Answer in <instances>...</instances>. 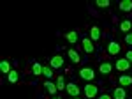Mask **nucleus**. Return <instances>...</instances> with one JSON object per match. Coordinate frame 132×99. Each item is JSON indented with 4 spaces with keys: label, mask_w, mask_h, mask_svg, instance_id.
I'll list each match as a JSON object with an SVG mask.
<instances>
[{
    "label": "nucleus",
    "mask_w": 132,
    "mask_h": 99,
    "mask_svg": "<svg viewBox=\"0 0 132 99\" xmlns=\"http://www.w3.org/2000/svg\"><path fill=\"white\" fill-rule=\"evenodd\" d=\"M97 94H99V87L88 81V85H85V96H86L88 99H93Z\"/></svg>",
    "instance_id": "obj_1"
},
{
    "label": "nucleus",
    "mask_w": 132,
    "mask_h": 99,
    "mask_svg": "<svg viewBox=\"0 0 132 99\" xmlns=\"http://www.w3.org/2000/svg\"><path fill=\"white\" fill-rule=\"evenodd\" d=\"M79 76H81L83 80H86V81H93V80H95V71L92 69V67H83V69L79 71Z\"/></svg>",
    "instance_id": "obj_2"
},
{
    "label": "nucleus",
    "mask_w": 132,
    "mask_h": 99,
    "mask_svg": "<svg viewBox=\"0 0 132 99\" xmlns=\"http://www.w3.org/2000/svg\"><path fill=\"white\" fill-rule=\"evenodd\" d=\"M65 90H67V94L71 96V97H79V87L76 85V83H67V87H65Z\"/></svg>",
    "instance_id": "obj_3"
},
{
    "label": "nucleus",
    "mask_w": 132,
    "mask_h": 99,
    "mask_svg": "<svg viewBox=\"0 0 132 99\" xmlns=\"http://www.w3.org/2000/svg\"><path fill=\"white\" fill-rule=\"evenodd\" d=\"M114 67L118 71H129V67H130V62L127 59H118L116 60V64H114Z\"/></svg>",
    "instance_id": "obj_4"
},
{
    "label": "nucleus",
    "mask_w": 132,
    "mask_h": 99,
    "mask_svg": "<svg viewBox=\"0 0 132 99\" xmlns=\"http://www.w3.org/2000/svg\"><path fill=\"white\" fill-rule=\"evenodd\" d=\"M81 44H83V48H85V51H86L88 55H92V53L95 51V46H93V43H92V39H90V37H85Z\"/></svg>",
    "instance_id": "obj_5"
},
{
    "label": "nucleus",
    "mask_w": 132,
    "mask_h": 99,
    "mask_svg": "<svg viewBox=\"0 0 132 99\" xmlns=\"http://www.w3.org/2000/svg\"><path fill=\"white\" fill-rule=\"evenodd\" d=\"M51 67L53 69H60L62 66H63V57L62 55H55V57H51Z\"/></svg>",
    "instance_id": "obj_6"
},
{
    "label": "nucleus",
    "mask_w": 132,
    "mask_h": 99,
    "mask_svg": "<svg viewBox=\"0 0 132 99\" xmlns=\"http://www.w3.org/2000/svg\"><path fill=\"white\" fill-rule=\"evenodd\" d=\"M108 51H109V55H118V53L122 51V48H120V44H118V43H114V41H113V43L108 44Z\"/></svg>",
    "instance_id": "obj_7"
},
{
    "label": "nucleus",
    "mask_w": 132,
    "mask_h": 99,
    "mask_svg": "<svg viewBox=\"0 0 132 99\" xmlns=\"http://www.w3.org/2000/svg\"><path fill=\"white\" fill-rule=\"evenodd\" d=\"M113 97H114V99H125V97H127V92H125L123 87H116L114 92H113Z\"/></svg>",
    "instance_id": "obj_8"
},
{
    "label": "nucleus",
    "mask_w": 132,
    "mask_h": 99,
    "mask_svg": "<svg viewBox=\"0 0 132 99\" xmlns=\"http://www.w3.org/2000/svg\"><path fill=\"white\" fill-rule=\"evenodd\" d=\"M67 55L71 57V60L74 62V64H79V60H81V57H79V53H78L76 50H72V48H71L69 51H67Z\"/></svg>",
    "instance_id": "obj_9"
},
{
    "label": "nucleus",
    "mask_w": 132,
    "mask_h": 99,
    "mask_svg": "<svg viewBox=\"0 0 132 99\" xmlns=\"http://www.w3.org/2000/svg\"><path fill=\"white\" fill-rule=\"evenodd\" d=\"M122 11H125V12H130L132 11V0H123V2H120V5H118Z\"/></svg>",
    "instance_id": "obj_10"
},
{
    "label": "nucleus",
    "mask_w": 132,
    "mask_h": 99,
    "mask_svg": "<svg viewBox=\"0 0 132 99\" xmlns=\"http://www.w3.org/2000/svg\"><path fill=\"white\" fill-rule=\"evenodd\" d=\"M90 37H92V41L101 39V30H99V27H92L90 29Z\"/></svg>",
    "instance_id": "obj_11"
},
{
    "label": "nucleus",
    "mask_w": 132,
    "mask_h": 99,
    "mask_svg": "<svg viewBox=\"0 0 132 99\" xmlns=\"http://www.w3.org/2000/svg\"><path fill=\"white\" fill-rule=\"evenodd\" d=\"M111 69H113V66L109 64V62H102L101 67H99V71H101L102 74H109V73H111Z\"/></svg>",
    "instance_id": "obj_12"
},
{
    "label": "nucleus",
    "mask_w": 132,
    "mask_h": 99,
    "mask_svg": "<svg viewBox=\"0 0 132 99\" xmlns=\"http://www.w3.org/2000/svg\"><path fill=\"white\" fill-rule=\"evenodd\" d=\"M44 87H46V90H48V94H55L56 92V83H53V81H50V80H46V83H44Z\"/></svg>",
    "instance_id": "obj_13"
},
{
    "label": "nucleus",
    "mask_w": 132,
    "mask_h": 99,
    "mask_svg": "<svg viewBox=\"0 0 132 99\" xmlns=\"http://www.w3.org/2000/svg\"><path fill=\"white\" fill-rule=\"evenodd\" d=\"M118 83H120V85H132V76H129V74H122V76L118 78Z\"/></svg>",
    "instance_id": "obj_14"
},
{
    "label": "nucleus",
    "mask_w": 132,
    "mask_h": 99,
    "mask_svg": "<svg viewBox=\"0 0 132 99\" xmlns=\"http://www.w3.org/2000/svg\"><path fill=\"white\" fill-rule=\"evenodd\" d=\"M0 71H2L4 74H5V73L9 74L11 73V64L7 62V60H2V62H0Z\"/></svg>",
    "instance_id": "obj_15"
},
{
    "label": "nucleus",
    "mask_w": 132,
    "mask_h": 99,
    "mask_svg": "<svg viewBox=\"0 0 132 99\" xmlns=\"http://www.w3.org/2000/svg\"><path fill=\"white\" fill-rule=\"evenodd\" d=\"M65 39L69 41V43H78V32H74V30L72 32H67L65 34Z\"/></svg>",
    "instance_id": "obj_16"
},
{
    "label": "nucleus",
    "mask_w": 132,
    "mask_h": 99,
    "mask_svg": "<svg viewBox=\"0 0 132 99\" xmlns=\"http://www.w3.org/2000/svg\"><path fill=\"white\" fill-rule=\"evenodd\" d=\"M32 73H34L35 76H39V74H42V66L39 64V62H34V66H32Z\"/></svg>",
    "instance_id": "obj_17"
},
{
    "label": "nucleus",
    "mask_w": 132,
    "mask_h": 99,
    "mask_svg": "<svg viewBox=\"0 0 132 99\" xmlns=\"http://www.w3.org/2000/svg\"><path fill=\"white\" fill-rule=\"evenodd\" d=\"M130 29H132V23L129 20H123L122 23H120V30H122V32H129Z\"/></svg>",
    "instance_id": "obj_18"
},
{
    "label": "nucleus",
    "mask_w": 132,
    "mask_h": 99,
    "mask_svg": "<svg viewBox=\"0 0 132 99\" xmlns=\"http://www.w3.org/2000/svg\"><path fill=\"white\" fill-rule=\"evenodd\" d=\"M65 87H67L65 78H63V76H58V78H56V89H58V90H63Z\"/></svg>",
    "instance_id": "obj_19"
},
{
    "label": "nucleus",
    "mask_w": 132,
    "mask_h": 99,
    "mask_svg": "<svg viewBox=\"0 0 132 99\" xmlns=\"http://www.w3.org/2000/svg\"><path fill=\"white\" fill-rule=\"evenodd\" d=\"M42 74L46 76V78L50 80L53 76V67H48V66H42Z\"/></svg>",
    "instance_id": "obj_20"
},
{
    "label": "nucleus",
    "mask_w": 132,
    "mask_h": 99,
    "mask_svg": "<svg viewBox=\"0 0 132 99\" xmlns=\"http://www.w3.org/2000/svg\"><path fill=\"white\" fill-rule=\"evenodd\" d=\"M7 80H9L11 83H16V81H18V73H16V71H11L9 74H7Z\"/></svg>",
    "instance_id": "obj_21"
},
{
    "label": "nucleus",
    "mask_w": 132,
    "mask_h": 99,
    "mask_svg": "<svg viewBox=\"0 0 132 99\" xmlns=\"http://www.w3.org/2000/svg\"><path fill=\"white\" fill-rule=\"evenodd\" d=\"M111 2L109 0H97V7H109Z\"/></svg>",
    "instance_id": "obj_22"
},
{
    "label": "nucleus",
    "mask_w": 132,
    "mask_h": 99,
    "mask_svg": "<svg viewBox=\"0 0 132 99\" xmlns=\"http://www.w3.org/2000/svg\"><path fill=\"white\" fill-rule=\"evenodd\" d=\"M125 43H127V44H132V34H127V36H125Z\"/></svg>",
    "instance_id": "obj_23"
},
{
    "label": "nucleus",
    "mask_w": 132,
    "mask_h": 99,
    "mask_svg": "<svg viewBox=\"0 0 132 99\" xmlns=\"http://www.w3.org/2000/svg\"><path fill=\"white\" fill-rule=\"evenodd\" d=\"M99 99H113V97L109 96V94H101V96H99Z\"/></svg>",
    "instance_id": "obj_24"
},
{
    "label": "nucleus",
    "mask_w": 132,
    "mask_h": 99,
    "mask_svg": "<svg viewBox=\"0 0 132 99\" xmlns=\"http://www.w3.org/2000/svg\"><path fill=\"white\" fill-rule=\"evenodd\" d=\"M125 59L129 60V62H132V51H127V55H125Z\"/></svg>",
    "instance_id": "obj_25"
},
{
    "label": "nucleus",
    "mask_w": 132,
    "mask_h": 99,
    "mask_svg": "<svg viewBox=\"0 0 132 99\" xmlns=\"http://www.w3.org/2000/svg\"><path fill=\"white\" fill-rule=\"evenodd\" d=\"M72 99H81V97H72Z\"/></svg>",
    "instance_id": "obj_26"
},
{
    "label": "nucleus",
    "mask_w": 132,
    "mask_h": 99,
    "mask_svg": "<svg viewBox=\"0 0 132 99\" xmlns=\"http://www.w3.org/2000/svg\"><path fill=\"white\" fill-rule=\"evenodd\" d=\"M53 99H60V97H53Z\"/></svg>",
    "instance_id": "obj_27"
}]
</instances>
